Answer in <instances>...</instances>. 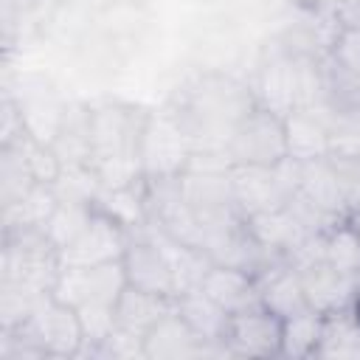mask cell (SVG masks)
<instances>
[{
    "label": "cell",
    "mask_w": 360,
    "mask_h": 360,
    "mask_svg": "<svg viewBox=\"0 0 360 360\" xmlns=\"http://www.w3.org/2000/svg\"><path fill=\"white\" fill-rule=\"evenodd\" d=\"M357 84H360V79H357Z\"/></svg>",
    "instance_id": "45"
},
{
    "label": "cell",
    "mask_w": 360,
    "mask_h": 360,
    "mask_svg": "<svg viewBox=\"0 0 360 360\" xmlns=\"http://www.w3.org/2000/svg\"><path fill=\"white\" fill-rule=\"evenodd\" d=\"M329 59L349 76L360 79V28H340V34L329 51Z\"/></svg>",
    "instance_id": "39"
},
{
    "label": "cell",
    "mask_w": 360,
    "mask_h": 360,
    "mask_svg": "<svg viewBox=\"0 0 360 360\" xmlns=\"http://www.w3.org/2000/svg\"><path fill=\"white\" fill-rule=\"evenodd\" d=\"M149 110L101 98L90 104L93 121V158L90 166L96 169L104 188L135 186L143 180L141 163V135L146 127Z\"/></svg>",
    "instance_id": "2"
},
{
    "label": "cell",
    "mask_w": 360,
    "mask_h": 360,
    "mask_svg": "<svg viewBox=\"0 0 360 360\" xmlns=\"http://www.w3.org/2000/svg\"><path fill=\"white\" fill-rule=\"evenodd\" d=\"M309 202H315L321 211L338 217V219H349V202L343 194V186L329 163V158H315V160H304L301 169V188H298Z\"/></svg>",
    "instance_id": "24"
},
{
    "label": "cell",
    "mask_w": 360,
    "mask_h": 360,
    "mask_svg": "<svg viewBox=\"0 0 360 360\" xmlns=\"http://www.w3.org/2000/svg\"><path fill=\"white\" fill-rule=\"evenodd\" d=\"M127 245H129V231L96 211L90 225L76 236V242H70L65 250H59V262H62V267L104 264V262L124 259Z\"/></svg>",
    "instance_id": "12"
},
{
    "label": "cell",
    "mask_w": 360,
    "mask_h": 360,
    "mask_svg": "<svg viewBox=\"0 0 360 360\" xmlns=\"http://www.w3.org/2000/svg\"><path fill=\"white\" fill-rule=\"evenodd\" d=\"M256 281H259V301H262V307L276 312L281 321L309 309L301 276H298V270L290 262L270 264L264 273L256 276Z\"/></svg>",
    "instance_id": "20"
},
{
    "label": "cell",
    "mask_w": 360,
    "mask_h": 360,
    "mask_svg": "<svg viewBox=\"0 0 360 360\" xmlns=\"http://www.w3.org/2000/svg\"><path fill=\"white\" fill-rule=\"evenodd\" d=\"M332 104L321 101L312 107H295L284 115V132H287V155L295 160H315L329 155V138H332Z\"/></svg>",
    "instance_id": "15"
},
{
    "label": "cell",
    "mask_w": 360,
    "mask_h": 360,
    "mask_svg": "<svg viewBox=\"0 0 360 360\" xmlns=\"http://www.w3.org/2000/svg\"><path fill=\"white\" fill-rule=\"evenodd\" d=\"M248 231L273 262H287L301 248V242L307 236H312L298 225V219L284 205L256 214V217H248Z\"/></svg>",
    "instance_id": "18"
},
{
    "label": "cell",
    "mask_w": 360,
    "mask_h": 360,
    "mask_svg": "<svg viewBox=\"0 0 360 360\" xmlns=\"http://www.w3.org/2000/svg\"><path fill=\"white\" fill-rule=\"evenodd\" d=\"M59 200H70V202H90L96 200V194L101 191V180L96 174V169L90 163H73V166H62L59 177L51 183Z\"/></svg>",
    "instance_id": "34"
},
{
    "label": "cell",
    "mask_w": 360,
    "mask_h": 360,
    "mask_svg": "<svg viewBox=\"0 0 360 360\" xmlns=\"http://www.w3.org/2000/svg\"><path fill=\"white\" fill-rule=\"evenodd\" d=\"M146 233L160 245L169 267H172V278H174V298L183 295V292H191V290H200L202 287V278L205 273L214 267L211 256L200 248H191V245H183L177 239H172L169 233H163L158 225L146 222L143 225Z\"/></svg>",
    "instance_id": "19"
},
{
    "label": "cell",
    "mask_w": 360,
    "mask_h": 360,
    "mask_svg": "<svg viewBox=\"0 0 360 360\" xmlns=\"http://www.w3.org/2000/svg\"><path fill=\"white\" fill-rule=\"evenodd\" d=\"M17 332H22L31 343H37L45 352V357L68 360V357H79L84 349V335L76 309L53 298L51 292L39 301L31 318L22 326H17Z\"/></svg>",
    "instance_id": "6"
},
{
    "label": "cell",
    "mask_w": 360,
    "mask_h": 360,
    "mask_svg": "<svg viewBox=\"0 0 360 360\" xmlns=\"http://www.w3.org/2000/svg\"><path fill=\"white\" fill-rule=\"evenodd\" d=\"M340 28H360V0H329Z\"/></svg>",
    "instance_id": "41"
},
{
    "label": "cell",
    "mask_w": 360,
    "mask_h": 360,
    "mask_svg": "<svg viewBox=\"0 0 360 360\" xmlns=\"http://www.w3.org/2000/svg\"><path fill=\"white\" fill-rule=\"evenodd\" d=\"M253 98L259 107L278 112L281 118L298 107V82H295V56L290 51H278L267 56L259 70L256 82L250 84Z\"/></svg>",
    "instance_id": "16"
},
{
    "label": "cell",
    "mask_w": 360,
    "mask_h": 360,
    "mask_svg": "<svg viewBox=\"0 0 360 360\" xmlns=\"http://www.w3.org/2000/svg\"><path fill=\"white\" fill-rule=\"evenodd\" d=\"M34 186H37V180L28 172L20 149L14 143L11 146H0V205L17 202Z\"/></svg>",
    "instance_id": "32"
},
{
    "label": "cell",
    "mask_w": 360,
    "mask_h": 360,
    "mask_svg": "<svg viewBox=\"0 0 360 360\" xmlns=\"http://www.w3.org/2000/svg\"><path fill=\"white\" fill-rule=\"evenodd\" d=\"M6 93L14 96L22 124H25V132L42 143H51L62 124L65 107H68V101L53 90V84L39 76H25V79H20V90L6 87Z\"/></svg>",
    "instance_id": "11"
},
{
    "label": "cell",
    "mask_w": 360,
    "mask_h": 360,
    "mask_svg": "<svg viewBox=\"0 0 360 360\" xmlns=\"http://www.w3.org/2000/svg\"><path fill=\"white\" fill-rule=\"evenodd\" d=\"M281 318L256 304L231 315L225 346L231 357H278L281 352Z\"/></svg>",
    "instance_id": "9"
},
{
    "label": "cell",
    "mask_w": 360,
    "mask_h": 360,
    "mask_svg": "<svg viewBox=\"0 0 360 360\" xmlns=\"http://www.w3.org/2000/svg\"><path fill=\"white\" fill-rule=\"evenodd\" d=\"M96 208L90 202H70V200H59V205L53 208V214L48 217V222L42 225V233L53 242L56 250H65L70 242H76V236L90 225Z\"/></svg>",
    "instance_id": "31"
},
{
    "label": "cell",
    "mask_w": 360,
    "mask_h": 360,
    "mask_svg": "<svg viewBox=\"0 0 360 360\" xmlns=\"http://www.w3.org/2000/svg\"><path fill=\"white\" fill-rule=\"evenodd\" d=\"M8 146H11V143H8ZM14 146L20 149L22 160H25V166H28V172L34 174L37 183H48V186H51V183L59 177L62 160L56 158V152H53L51 143H42V141H37L34 135L22 132V135L14 141Z\"/></svg>",
    "instance_id": "36"
},
{
    "label": "cell",
    "mask_w": 360,
    "mask_h": 360,
    "mask_svg": "<svg viewBox=\"0 0 360 360\" xmlns=\"http://www.w3.org/2000/svg\"><path fill=\"white\" fill-rule=\"evenodd\" d=\"M93 357H107V360H135L138 357V360H146V354H143V338H138V335L115 326L112 335L93 352Z\"/></svg>",
    "instance_id": "37"
},
{
    "label": "cell",
    "mask_w": 360,
    "mask_h": 360,
    "mask_svg": "<svg viewBox=\"0 0 360 360\" xmlns=\"http://www.w3.org/2000/svg\"><path fill=\"white\" fill-rule=\"evenodd\" d=\"M231 191L245 219L281 208L287 202V194L273 166H231Z\"/></svg>",
    "instance_id": "17"
},
{
    "label": "cell",
    "mask_w": 360,
    "mask_h": 360,
    "mask_svg": "<svg viewBox=\"0 0 360 360\" xmlns=\"http://www.w3.org/2000/svg\"><path fill=\"white\" fill-rule=\"evenodd\" d=\"M146 360H191V357H231L225 343L200 340L191 326L180 318L177 307L166 318H160L143 338Z\"/></svg>",
    "instance_id": "10"
},
{
    "label": "cell",
    "mask_w": 360,
    "mask_h": 360,
    "mask_svg": "<svg viewBox=\"0 0 360 360\" xmlns=\"http://www.w3.org/2000/svg\"><path fill=\"white\" fill-rule=\"evenodd\" d=\"M59 205V197L53 191V186L48 183H37L25 197H20L11 205H0V225L3 233L11 231H25V228H39L48 222V217L53 214V208Z\"/></svg>",
    "instance_id": "27"
},
{
    "label": "cell",
    "mask_w": 360,
    "mask_h": 360,
    "mask_svg": "<svg viewBox=\"0 0 360 360\" xmlns=\"http://www.w3.org/2000/svg\"><path fill=\"white\" fill-rule=\"evenodd\" d=\"M174 307L180 318L191 326V332L205 343H225V332L231 323V312L222 309L214 298H208L202 290H191L174 298Z\"/></svg>",
    "instance_id": "25"
},
{
    "label": "cell",
    "mask_w": 360,
    "mask_h": 360,
    "mask_svg": "<svg viewBox=\"0 0 360 360\" xmlns=\"http://www.w3.org/2000/svg\"><path fill=\"white\" fill-rule=\"evenodd\" d=\"M191 152V138L169 107L152 110L146 115V127L141 135V163L146 180L183 174Z\"/></svg>",
    "instance_id": "4"
},
{
    "label": "cell",
    "mask_w": 360,
    "mask_h": 360,
    "mask_svg": "<svg viewBox=\"0 0 360 360\" xmlns=\"http://www.w3.org/2000/svg\"><path fill=\"white\" fill-rule=\"evenodd\" d=\"M349 202V214L360 208V155H326Z\"/></svg>",
    "instance_id": "38"
},
{
    "label": "cell",
    "mask_w": 360,
    "mask_h": 360,
    "mask_svg": "<svg viewBox=\"0 0 360 360\" xmlns=\"http://www.w3.org/2000/svg\"><path fill=\"white\" fill-rule=\"evenodd\" d=\"M304 284V295L309 309L329 315L338 309H349L354 307L357 295H354V284H357V273H346L338 270L335 264H329L326 259L309 262L304 267H295Z\"/></svg>",
    "instance_id": "14"
},
{
    "label": "cell",
    "mask_w": 360,
    "mask_h": 360,
    "mask_svg": "<svg viewBox=\"0 0 360 360\" xmlns=\"http://www.w3.org/2000/svg\"><path fill=\"white\" fill-rule=\"evenodd\" d=\"M56 158L62 166L73 163H90L93 158V121H90V104L87 101H68L62 124L51 141Z\"/></svg>",
    "instance_id": "22"
},
{
    "label": "cell",
    "mask_w": 360,
    "mask_h": 360,
    "mask_svg": "<svg viewBox=\"0 0 360 360\" xmlns=\"http://www.w3.org/2000/svg\"><path fill=\"white\" fill-rule=\"evenodd\" d=\"M323 259L346 273L360 270V236L354 233L349 219L338 222L332 231L323 233Z\"/></svg>",
    "instance_id": "35"
},
{
    "label": "cell",
    "mask_w": 360,
    "mask_h": 360,
    "mask_svg": "<svg viewBox=\"0 0 360 360\" xmlns=\"http://www.w3.org/2000/svg\"><path fill=\"white\" fill-rule=\"evenodd\" d=\"M143 183H146V214H149L146 222L158 225L172 239L202 250V225H200L197 211L191 208V202L186 200L180 188V174L155 177Z\"/></svg>",
    "instance_id": "7"
},
{
    "label": "cell",
    "mask_w": 360,
    "mask_h": 360,
    "mask_svg": "<svg viewBox=\"0 0 360 360\" xmlns=\"http://www.w3.org/2000/svg\"><path fill=\"white\" fill-rule=\"evenodd\" d=\"M146 180V177H143ZM135 183V186H118V188H104L96 194L93 208L104 217H110L112 222H118L121 228H127L129 233L143 228L149 214H146V183Z\"/></svg>",
    "instance_id": "26"
},
{
    "label": "cell",
    "mask_w": 360,
    "mask_h": 360,
    "mask_svg": "<svg viewBox=\"0 0 360 360\" xmlns=\"http://www.w3.org/2000/svg\"><path fill=\"white\" fill-rule=\"evenodd\" d=\"M225 152L233 166H276L287 158L284 118L256 104L236 124Z\"/></svg>",
    "instance_id": "5"
},
{
    "label": "cell",
    "mask_w": 360,
    "mask_h": 360,
    "mask_svg": "<svg viewBox=\"0 0 360 360\" xmlns=\"http://www.w3.org/2000/svg\"><path fill=\"white\" fill-rule=\"evenodd\" d=\"M169 312H174V298L155 295V292L138 290L132 284H127L124 292L115 301V321H118V326L132 332V335H138V338H146V332L160 318H166Z\"/></svg>",
    "instance_id": "23"
},
{
    "label": "cell",
    "mask_w": 360,
    "mask_h": 360,
    "mask_svg": "<svg viewBox=\"0 0 360 360\" xmlns=\"http://www.w3.org/2000/svg\"><path fill=\"white\" fill-rule=\"evenodd\" d=\"M191 138L194 149H225L236 124L256 107L250 84L225 73H200L166 104Z\"/></svg>",
    "instance_id": "1"
},
{
    "label": "cell",
    "mask_w": 360,
    "mask_h": 360,
    "mask_svg": "<svg viewBox=\"0 0 360 360\" xmlns=\"http://www.w3.org/2000/svg\"><path fill=\"white\" fill-rule=\"evenodd\" d=\"M354 295H357V301H354V307L360 309V270H357V284H354Z\"/></svg>",
    "instance_id": "43"
},
{
    "label": "cell",
    "mask_w": 360,
    "mask_h": 360,
    "mask_svg": "<svg viewBox=\"0 0 360 360\" xmlns=\"http://www.w3.org/2000/svg\"><path fill=\"white\" fill-rule=\"evenodd\" d=\"M315 357H326V360L360 357V309L357 307L323 315V332H321Z\"/></svg>",
    "instance_id": "28"
},
{
    "label": "cell",
    "mask_w": 360,
    "mask_h": 360,
    "mask_svg": "<svg viewBox=\"0 0 360 360\" xmlns=\"http://www.w3.org/2000/svg\"><path fill=\"white\" fill-rule=\"evenodd\" d=\"M124 270H127V284L174 298V278L172 267L160 250V245L146 233V228H138L129 233V245L124 250Z\"/></svg>",
    "instance_id": "13"
},
{
    "label": "cell",
    "mask_w": 360,
    "mask_h": 360,
    "mask_svg": "<svg viewBox=\"0 0 360 360\" xmlns=\"http://www.w3.org/2000/svg\"><path fill=\"white\" fill-rule=\"evenodd\" d=\"M62 270L59 250L39 228L11 231L3 233L0 248V278L25 281L31 287H39L45 292L53 290L56 276Z\"/></svg>",
    "instance_id": "3"
},
{
    "label": "cell",
    "mask_w": 360,
    "mask_h": 360,
    "mask_svg": "<svg viewBox=\"0 0 360 360\" xmlns=\"http://www.w3.org/2000/svg\"><path fill=\"white\" fill-rule=\"evenodd\" d=\"M22 132H25V124H22L20 107H17L14 96L3 90V104H0V146L14 143Z\"/></svg>",
    "instance_id": "40"
},
{
    "label": "cell",
    "mask_w": 360,
    "mask_h": 360,
    "mask_svg": "<svg viewBox=\"0 0 360 360\" xmlns=\"http://www.w3.org/2000/svg\"><path fill=\"white\" fill-rule=\"evenodd\" d=\"M304 3H315V6H318V3H323V0H304Z\"/></svg>",
    "instance_id": "44"
},
{
    "label": "cell",
    "mask_w": 360,
    "mask_h": 360,
    "mask_svg": "<svg viewBox=\"0 0 360 360\" xmlns=\"http://www.w3.org/2000/svg\"><path fill=\"white\" fill-rule=\"evenodd\" d=\"M76 315H79L82 335H84V349H82L79 357H84V354L93 357V352L118 326V321H115V304H110V301H90V304L76 307Z\"/></svg>",
    "instance_id": "33"
},
{
    "label": "cell",
    "mask_w": 360,
    "mask_h": 360,
    "mask_svg": "<svg viewBox=\"0 0 360 360\" xmlns=\"http://www.w3.org/2000/svg\"><path fill=\"white\" fill-rule=\"evenodd\" d=\"M124 287H127V270H124V262L115 259V262L90 264V267H62L51 295L76 309L90 301L115 304Z\"/></svg>",
    "instance_id": "8"
},
{
    "label": "cell",
    "mask_w": 360,
    "mask_h": 360,
    "mask_svg": "<svg viewBox=\"0 0 360 360\" xmlns=\"http://www.w3.org/2000/svg\"><path fill=\"white\" fill-rule=\"evenodd\" d=\"M45 295H48L45 290L31 287L25 281L0 278V329L22 326Z\"/></svg>",
    "instance_id": "30"
},
{
    "label": "cell",
    "mask_w": 360,
    "mask_h": 360,
    "mask_svg": "<svg viewBox=\"0 0 360 360\" xmlns=\"http://www.w3.org/2000/svg\"><path fill=\"white\" fill-rule=\"evenodd\" d=\"M200 290L208 298H214L222 309H228L231 315L242 312L248 307L262 304L259 301V281H256V276L248 273V270H239V267H228V264H214L205 273Z\"/></svg>",
    "instance_id": "21"
},
{
    "label": "cell",
    "mask_w": 360,
    "mask_h": 360,
    "mask_svg": "<svg viewBox=\"0 0 360 360\" xmlns=\"http://www.w3.org/2000/svg\"><path fill=\"white\" fill-rule=\"evenodd\" d=\"M349 225H352V228H354V233L360 236V208H354V211L349 214Z\"/></svg>",
    "instance_id": "42"
},
{
    "label": "cell",
    "mask_w": 360,
    "mask_h": 360,
    "mask_svg": "<svg viewBox=\"0 0 360 360\" xmlns=\"http://www.w3.org/2000/svg\"><path fill=\"white\" fill-rule=\"evenodd\" d=\"M321 332H323V315L315 309H304L298 315L284 318L278 357H290V360L315 357V349L321 343Z\"/></svg>",
    "instance_id": "29"
}]
</instances>
